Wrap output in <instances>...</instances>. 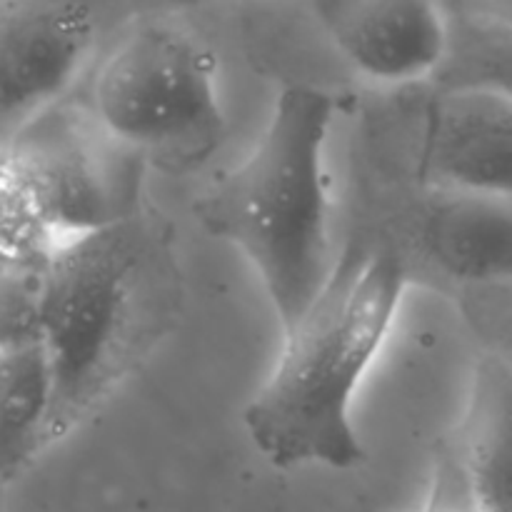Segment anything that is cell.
Returning a JSON list of instances; mask_svg holds the SVG:
<instances>
[{"instance_id":"cell-12","label":"cell","mask_w":512,"mask_h":512,"mask_svg":"<svg viewBox=\"0 0 512 512\" xmlns=\"http://www.w3.org/2000/svg\"><path fill=\"white\" fill-rule=\"evenodd\" d=\"M430 85L512 100V23L450 5V53Z\"/></svg>"},{"instance_id":"cell-1","label":"cell","mask_w":512,"mask_h":512,"mask_svg":"<svg viewBox=\"0 0 512 512\" xmlns=\"http://www.w3.org/2000/svg\"><path fill=\"white\" fill-rule=\"evenodd\" d=\"M410 283L403 253L383 230L363 225L348 240L313 308L283 335L273 373L243 413L255 450L273 468L363 463L353 398Z\"/></svg>"},{"instance_id":"cell-10","label":"cell","mask_w":512,"mask_h":512,"mask_svg":"<svg viewBox=\"0 0 512 512\" xmlns=\"http://www.w3.org/2000/svg\"><path fill=\"white\" fill-rule=\"evenodd\" d=\"M453 458L473 510L512 512V368L495 355L475 363Z\"/></svg>"},{"instance_id":"cell-5","label":"cell","mask_w":512,"mask_h":512,"mask_svg":"<svg viewBox=\"0 0 512 512\" xmlns=\"http://www.w3.org/2000/svg\"><path fill=\"white\" fill-rule=\"evenodd\" d=\"M0 143V198L18 203L55 250L145 210L148 163L105 128L90 103L60 100Z\"/></svg>"},{"instance_id":"cell-14","label":"cell","mask_w":512,"mask_h":512,"mask_svg":"<svg viewBox=\"0 0 512 512\" xmlns=\"http://www.w3.org/2000/svg\"><path fill=\"white\" fill-rule=\"evenodd\" d=\"M205 0H130L138 18H175L183 10L195 8Z\"/></svg>"},{"instance_id":"cell-9","label":"cell","mask_w":512,"mask_h":512,"mask_svg":"<svg viewBox=\"0 0 512 512\" xmlns=\"http://www.w3.org/2000/svg\"><path fill=\"white\" fill-rule=\"evenodd\" d=\"M345 63L388 90L433 83L450 53L448 0H310Z\"/></svg>"},{"instance_id":"cell-6","label":"cell","mask_w":512,"mask_h":512,"mask_svg":"<svg viewBox=\"0 0 512 512\" xmlns=\"http://www.w3.org/2000/svg\"><path fill=\"white\" fill-rule=\"evenodd\" d=\"M370 113V148L390 180L512 200V100L435 85L393 90Z\"/></svg>"},{"instance_id":"cell-11","label":"cell","mask_w":512,"mask_h":512,"mask_svg":"<svg viewBox=\"0 0 512 512\" xmlns=\"http://www.w3.org/2000/svg\"><path fill=\"white\" fill-rule=\"evenodd\" d=\"M53 395V368L40 333L0 340V468L5 483L48 448Z\"/></svg>"},{"instance_id":"cell-3","label":"cell","mask_w":512,"mask_h":512,"mask_svg":"<svg viewBox=\"0 0 512 512\" xmlns=\"http://www.w3.org/2000/svg\"><path fill=\"white\" fill-rule=\"evenodd\" d=\"M335 98L313 85L278 93L253 153L195 203V218L258 273L280 330L305 318L333 275L325 143Z\"/></svg>"},{"instance_id":"cell-17","label":"cell","mask_w":512,"mask_h":512,"mask_svg":"<svg viewBox=\"0 0 512 512\" xmlns=\"http://www.w3.org/2000/svg\"><path fill=\"white\" fill-rule=\"evenodd\" d=\"M425 512H435V510H433V508H430V510H425Z\"/></svg>"},{"instance_id":"cell-13","label":"cell","mask_w":512,"mask_h":512,"mask_svg":"<svg viewBox=\"0 0 512 512\" xmlns=\"http://www.w3.org/2000/svg\"><path fill=\"white\" fill-rule=\"evenodd\" d=\"M455 298L483 353L512 368V283L468 288Z\"/></svg>"},{"instance_id":"cell-2","label":"cell","mask_w":512,"mask_h":512,"mask_svg":"<svg viewBox=\"0 0 512 512\" xmlns=\"http://www.w3.org/2000/svg\"><path fill=\"white\" fill-rule=\"evenodd\" d=\"M183 280L163 215L68 243L38 288V328L53 368L48 445L78 428L175 328Z\"/></svg>"},{"instance_id":"cell-16","label":"cell","mask_w":512,"mask_h":512,"mask_svg":"<svg viewBox=\"0 0 512 512\" xmlns=\"http://www.w3.org/2000/svg\"><path fill=\"white\" fill-rule=\"evenodd\" d=\"M468 512H478V510H473V508H470V510H468Z\"/></svg>"},{"instance_id":"cell-4","label":"cell","mask_w":512,"mask_h":512,"mask_svg":"<svg viewBox=\"0 0 512 512\" xmlns=\"http://www.w3.org/2000/svg\"><path fill=\"white\" fill-rule=\"evenodd\" d=\"M90 108L168 175L200 170L225 140L218 60L175 18L133 20L95 68Z\"/></svg>"},{"instance_id":"cell-7","label":"cell","mask_w":512,"mask_h":512,"mask_svg":"<svg viewBox=\"0 0 512 512\" xmlns=\"http://www.w3.org/2000/svg\"><path fill=\"white\" fill-rule=\"evenodd\" d=\"M385 190L368 225L398 245L413 283L450 295L512 283V200L398 180Z\"/></svg>"},{"instance_id":"cell-15","label":"cell","mask_w":512,"mask_h":512,"mask_svg":"<svg viewBox=\"0 0 512 512\" xmlns=\"http://www.w3.org/2000/svg\"><path fill=\"white\" fill-rule=\"evenodd\" d=\"M460 8L475 10V13L495 15V18L512 23V0H463Z\"/></svg>"},{"instance_id":"cell-8","label":"cell","mask_w":512,"mask_h":512,"mask_svg":"<svg viewBox=\"0 0 512 512\" xmlns=\"http://www.w3.org/2000/svg\"><path fill=\"white\" fill-rule=\"evenodd\" d=\"M135 18L130 0H0V140L60 103Z\"/></svg>"}]
</instances>
